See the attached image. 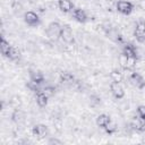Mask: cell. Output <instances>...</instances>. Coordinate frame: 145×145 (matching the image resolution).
I'll return each instance as SVG.
<instances>
[{
    "label": "cell",
    "instance_id": "obj_20",
    "mask_svg": "<svg viewBox=\"0 0 145 145\" xmlns=\"http://www.w3.org/2000/svg\"><path fill=\"white\" fill-rule=\"evenodd\" d=\"M104 129H105L106 134L111 135V134H113V133L117 130V123H116V122H113V121H110V122L104 127Z\"/></svg>",
    "mask_w": 145,
    "mask_h": 145
},
{
    "label": "cell",
    "instance_id": "obj_9",
    "mask_svg": "<svg viewBox=\"0 0 145 145\" xmlns=\"http://www.w3.org/2000/svg\"><path fill=\"white\" fill-rule=\"evenodd\" d=\"M32 133H33V135H35L37 137H44L48 134V127L45 125H42V123L35 125L32 129Z\"/></svg>",
    "mask_w": 145,
    "mask_h": 145
},
{
    "label": "cell",
    "instance_id": "obj_22",
    "mask_svg": "<svg viewBox=\"0 0 145 145\" xmlns=\"http://www.w3.org/2000/svg\"><path fill=\"white\" fill-rule=\"evenodd\" d=\"M119 62H120V66H121L123 69H126V65H127V56H126L123 52H121V53H120Z\"/></svg>",
    "mask_w": 145,
    "mask_h": 145
},
{
    "label": "cell",
    "instance_id": "obj_25",
    "mask_svg": "<svg viewBox=\"0 0 145 145\" xmlns=\"http://www.w3.org/2000/svg\"><path fill=\"white\" fill-rule=\"evenodd\" d=\"M50 145L51 144H58V145H60L61 144V140H59V139H56V138H51V139H49V142H48Z\"/></svg>",
    "mask_w": 145,
    "mask_h": 145
},
{
    "label": "cell",
    "instance_id": "obj_8",
    "mask_svg": "<svg viewBox=\"0 0 145 145\" xmlns=\"http://www.w3.org/2000/svg\"><path fill=\"white\" fill-rule=\"evenodd\" d=\"M131 127L133 129L137 130V131H144L145 130V120L142 119L140 117H135L131 120Z\"/></svg>",
    "mask_w": 145,
    "mask_h": 145
},
{
    "label": "cell",
    "instance_id": "obj_7",
    "mask_svg": "<svg viewBox=\"0 0 145 145\" xmlns=\"http://www.w3.org/2000/svg\"><path fill=\"white\" fill-rule=\"evenodd\" d=\"M129 79H130V83H131L136 88L142 89V88L145 87V80H144V78H143L138 72H133V74L130 75Z\"/></svg>",
    "mask_w": 145,
    "mask_h": 145
},
{
    "label": "cell",
    "instance_id": "obj_21",
    "mask_svg": "<svg viewBox=\"0 0 145 145\" xmlns=\"http://www.w3.org/2000/svg\"><path fill=\"white\" fill-rule=\"evenodd\" d=\"M48 97H51V96H53L54 95V93H56V88L53 87V86H45L43 89H41Z\"/></svg>",
    "mask_w": 145,
    "mask_h": 145
},
{
    "label": "cell",
    "instance_id": "obj_4",
    "mask_svg": "<svg viewBox=\"0 0 145 145\" xmlns=\"http://www.w3.org/2000/svg\"><path fill=\"white\" fill-rule=\"evenodd\" d=\"M24 20L28 26H37L41 23V19L39 15L34 11H27L24 15Z\"/></svg>",
    "mask_w": 145,
    "mask_h": 145
},
{
    "label": "cell",
    "instance_id": "obj_16",
    "mask_svg": "<svg viewBox=\"0 0 145 145\" xmlns=\"http://www.w3.org/2000/svg\"><path fill=\"white\" fill-rule=\"evenodd\" d=\"M7 58L15 61V60H18L20 58V51L16 48V46H11L10 50H9V53L7 54Z\"/></svg>",
    "mask_w": 145,
    "mask_h": 145
},
{
    "label": "cell",
    "instance_id": "obj_3",
    "mask_svg": "<svg viewBox=\"0 0 145 145\" xmlns=\"http://www.w3.org/2000/svg\"><path fill=\"white\" fill-rule=\"evenodd\" d=\"M134 9V6L131 2L126 0H119L117 2V10L122 15H129Z\"/></svg>",
    "mask_w": 145,
    "mask_h": 145
},
{
    "label": "cell",
    "instance_id": "obj_6",
    "mask_svg": "<svg viewBox=\"0 0 145 145\" xmlns=\"http://www.w3.org/2000/svg\"><path fill=\"white\" fill-rule=\"evenodd\" d=\"M60 37H61V39H62V41H63V42H66V43H72V42H74L72 31H71V28H70L68 25L62 26Z\"/></svg>",
    "mask_w": 145,
    "mask_h": 145
},
{
    "label": "cell",
    "instance_id": "obj_13",
    "mask_svg": "<svg viewBox=\"0 0 145 145\" xmlns=\"http://www.w3.org/2000/svg\"><path fill=\"white\" fill-rule=\"evenodd\" d=\"M48 99H49V97H48L42 91H39V92L36 93V103H37L39 106H41V108L46 106V104H48Z\"/></svg>",
    "mask_w": 145,
    "mask_h": 145
},
{
    "label": "cell",
    "instance_id": "obj_1",
    "mask_svg": "<svg viewBox=\"0 0 145 145\" xmlns=\"http://www.w3.org/2000/svg\"><path fill=\"white\" fill-rule=\"evenodd\" d=\"M61 28L62 26L58 23V22H52L49 24L48 28H46V35L49 39L51 40H58L60 37L61 34Z\"/></svg>",
    "mask_w": 145,
    "mask_h": 145
},
{
    "label": "cell",
    "instance_id": "obj_5",
    "mask_svg": "<svg viewBox=\"0 0 145 145\" xmlns=\"http://www.w3.org/2000/svg\"><path fill=\"white\" fill-rule=\"evenodd\" d=\"M110 91L112 93V95L116 97V99H122L125 96V91H123V87L121 86L120 83H117V82H112L110 84Z\"/></svg>",
    "mask_w": 145,
    "mask_h": 145
},
{
    "label": "cell",
    "instance_id": "obj_23",
    "mask_svg": "<svg viewBox=\"0 0 145 145\" xmlns=\"http://www.w3.org/2000/svg\"><path fill=\"white\" fill-rule=\"evenodd\" d=\"M137 114H138V117H140L142 119L145 120V105H139L137 108Z\"/></svg>",
    "mask_w": 145,
    "mask_h": 145
},
{
    "label": "cell",
    "instance_id": "obj_18",
    "mask_svg": "<svg viewBox=\"0 0 145 145\" xmlns=\"http://www.w3.org/2000/svg\"><path fill=\"white\" fill-rule=\"evenodd\" d=\"M110 78L112 79V82H117V83H121L122 79H123V76H122V72L118 69H113L111 72H110Z\"/></svg>",
    "mask_w": 145,
    "mask_h": 145
},
{
    "label": "cell",
    "instance_id": "obj_24",
    "mask_svg": "<svg viewBox=\"0 0 145 145\" xmlns=\"http://www.w3.org/2000/svg\"><path fill=\"white\" fill-rule=\"evenodd\" d=\"M27 87H28V88H31L32 91L36 92V93L40 91V89H39V84H36V83H34V82H32V80L27 84Z\"/></svg>",
    "mask_w": 145,
    "mask_h": 145
},
{
    "label": "cell",
    "instance_id": "obj_12",
    "mask_svg": "<svg viewBox=\"0 0 145 145\" xmlns=\"http://www.w3.org/2000/svg\"><path fill=\"white\" fill-rule=\"evenodd\" d=\"M72 17L77 20V22H79V23H85L86 20H87V15H86V12L83 10V9H75L74 11H72Z\"/></svg>",
    "mask_w": 145,
    "mask_h": 145
},
{
    "label": "cell",
    "instance_id": "obj_19",
    "mask_svg": "<svg viewBox=\"0 0 145 145\" xmlns=\"http://www.w3.org/2000/svg\"><path fill=\"white\" fill-rule=\"evenodd\" d=\"M60 78H61V82L62 83H72L74 82V75L68 72V71H65L60 75Z\"/></svg>",
    "mask_w": 145,
    "mask_h": 145
},
{
    "label": "cell",
    "instance_id": "obj_10",
    "mask_svg": "<svg viewBox=\"0 0 145 145\" xmlns=\"http://www.w3.org/2000/svg\"><path fill=\"white\" fill-rule=\"evenodd\" d=\"M29 77H31V80L32 82H34V83H36L39 85L44 82V75L40 70H31Z\"/></svg>",
    "mask_w": 145,
    "mask_h": 145
},
{
    "label": "cell",
    "instance_id": "obj_15",
    "mask_svg": "<svg viewBox=\"0 0 145 145\" xmlns=\"http://www.w3.org/2000/svg\"><path fill=\"white\" fill-rule=\"evenodd\" d=\"M122 52L127 56V57H135L137 58V53H136V49L133 44L128 43V44H125L123 45V49H122Z\"/></svg>",
    "mask_w": 145,
    "mask_h": 145
},
{
    "label": "cell",
    "instance_id": "obj_11",
    "mask_svg": "<svg viewBox=\"0 0 145 145\" xmlns=\"http://www.w3.org/2000/svg\"><path fill=\"white\" fill-rule=\"evenodd\" d=\"M58 6H59V9L62 12H70L74 8V5L71 3L70 0H59Z\"/></svg>",
    "mask_w": 145,
    "mask_h": 145
},
{
    "label": "cell",
    "instance_id": "obj_17",
    "mask_svg": "<svg viewBox=\"0 0 145 145\" xmlns=\"http://www.w3.org/2000/svg\"><path fill=\"white\" fill-rule=\"evenodd\" d=\"M10 48H11V45L9 44V42H7L3 37H1V40H0V51L5 57H7V54L9 53Z\"/></svg>",
    "mask_w": 145,
    "mask_h": 145
},
{
    "label": "cell",
    "instance_id": "obj_2",
    "mask_svg": "<svg viewBox=\"0 0 145 145\" xmlns=\"http://www.w3.org/2000/svg\"><path fill=\"white\" fill-rule=\"evenodd\" d=\"M134 36L139 43H145V22L144 20H138L135 26L134 31Z\"/></svg>",
    "mask_w": 145,
    "mask_h": 145
},
{
    "label": "cell",
    "instance_id": "obj_14",
    "mask_svg": "<svg viewBox=\"0 0 145 145\" xmlns=\"http://www.w3.org/2000/svg\"><path fill=\"white\" fill-rule=\"evenodd\" d=\"M110 121H111L110 117L108 114H105V113H102V114L97 116V118H96V125L99 127H101V128H104Z\"/></svg>",
    "mask_w": 145,
    "mask_h": 145
}]
</instances>
